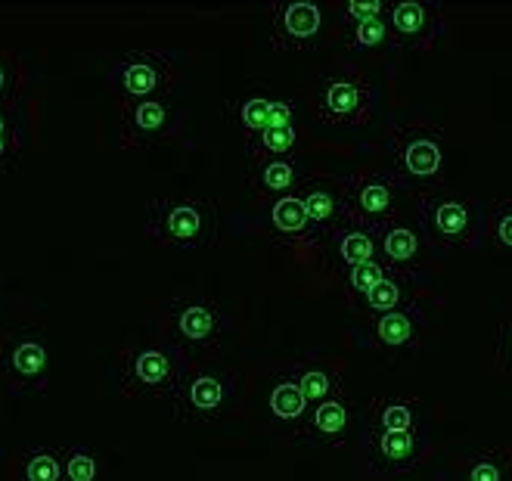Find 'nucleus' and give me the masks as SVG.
<instances>
[{"instance_id": "1", "label": "nucleus", "mask_w": 512, "mask_h": 481, "mask_svg": "<svg viewBox=\"0 0 512 481\" xmlns=\"http://www.w3.org/2000/svg\"><path fill=\"white\" fill-rule=\"evenodd\" d=\"M416 218H419V233H423V239L435 252L478 249L488 233V221L478 199L454 196L444 187L419 196Z\"/></svg>"}, {"instance_id": "2", "label": "nucleus", "mask_w": 512, "mask_h": 481, "mask_svg": "<svg viewBox=\"0 0 512 481\" xmlns=\"http://www.w3.org/2000/svg\"><path fill=\"white\" fill-rule=\"evenodd\" d=\"M444 134L441 128H404L391 143V180L416 196L444 187Z\"/></svg>"}, {"instance_id": "3", "label": "nucleus", "mask_w": 512, "mask_h": 481, "mask_svg": "<svg viewBox=\"0 0 512 481\" xmlns=\"http://www.w3.org/2000/svg\"><path fill=\"white\" fill-rule=\"evenodd\" d=\"M146 233L168 249H212L218 236V212L205 199L159 196L153 205V218L146 221Z\"/></svg>"}, {"instance_id": "4", "label": "nucleus", "mask_w": 512, "mask_h": 481, "mask_svg": "<svg viewBox=\"0 0 512 481\" xmlns=\"http://www.w3.org/2000/svg\"><path fill=\"white\" fill-rule=\"evenodd\" d=\"M171 404L184 426H215L233 404V379L227 370H184Z\"/></svg>"}, {"instance_id": "5", "label": "nucleus", "mask_w": 512, "mask_h": 481, "mask_svg": "<svg viewBox=\"0 0 512 481\" xmlns=\"http://www.w3.org/2000/svg\"><path fill=\"white\" fill-rule=\"evenodd\" d=\"M373 87L354 72H323L314 87V109L329 128H357L373 112Z\"/></svg>"}, {"instance_id": "6", "label": "nucleus", "mask_w": 512, "mask_h": 481, "mask_svg": "<svg viewBox=\"0 0 512 481\" xmlns=\"http://www.w3.org/2000/svg\"><path fill=\"white\" fill-rule=\"evenodd\" d=\"M360 432H364V466L376 478L404 475L423 463V457L429 454L426 426H416L410 432H373V429H360Z\"/></svg>"}, {"instance_id": "7", "label": "nucleus", "mask_w": 512, "mask_h": 481, "mask_svg": "<svg viewBox=\"0 0 512 481\" xmlns=\"http://www.w3.org/2000/svg\"><path fill=\"white\" fill-rule=\"evenodd\" d=\"M401 187L391 180L388 171H360L345 180V202H348V221L382 227L395 218V202Z\"/></svg>"}, {"instance_id": "8", "label": "nucleus", "mask_w": 512, "mask_h": 481, "mask_svg": "<svg viewBox=\"0 0 512 481\" xmlns=\"http://www.w3.org/2000/svg\"><path fill=\"white\" fill-rule=\"evenodd\" d=\"M184 364L162 348L140 345L128 354L125 364V388L131 395H156V398H171L174 388L184 376Z\"/></svg>"}, {"instance_id": "9", "label": "nucleus", "mask_w": 512, "mask_h": 481, "mask_svg": "<svg viewBox=\"0 0 512 481\" xmlns=\"http://www.w3.org/2000/svg\"><path fill=\"white\" fill-rule=\"evenodd\" d=\"M388 32L395 44L426 50L444 38V7L438 0H398L385 13Z\"/></svg>"}, {"instance_id": "10", "label": "nucleus", "mask_w": 512, "mask_h": 481, "mask_svg": "<svg viewBox=\"0 0 512 481\" xmlns=\"http://www.w3.org/2000/svg\"><path fill=\"white\" fill-rule=\"evenodd\" d=\"M115 87L125 100H153L165 97L171 87V63L162 53L137 50L125 56L115 69Z\"/></svg>"}, {"instance_id": "11", "label": "nucleus", "mask_w": 512, "mask_h": 481, "mask_svg": "<svg viewBox=\"0 0 512 481\" xmlns=\"http://www.w3.org/2000/svg\"><path fill=\"white\" fill-rule=\"evenodd\" d=\"M177 131V109L168 97L125 100L122 106V137L131 146H156Z\"/></svg>"}, {"instance_id": "12", "label": "nucleus", "mask_w": 512, "mask_h": 481, "mask_svg": "<svg viewBox=\"0 0 512 481\" xmlns=\"http://www.w3.org/2000/svg\"><path fill=\"white\" fill-rule=\"evenodd\" d=\"M323 35V13L308 0H283L274 7L270 41L277 50H314Z\"/></svg>"}, {"instance_id": "13", "label": "nucleus", "mask_w": 512, "mask_h": 481, "mask_svg": "<svg viewBox=\"0 0 512 481\" xmlns=\"http://www.w3.org/2000/svg\"><path fill=\"white\" fill-rule=\"evenodd\" d=\"M301 199V205H305V212L311 218V224L329 236L333 230H339L345 221H348V202H345V180L339 177H314L308 180L305 187H301L295 193Z\"/></svg>"}, {"instance_id": "14", "label": "nucleus", "mask_w": 512, "mask_h": 481, "mask_svg": "<svg viewBox=\"0 0 512 481\" xmlns=\"http://www.w3.org/2000/svg\"><path fill=\"white\" fill-rule=\"evenodd\" d=\"M426 252V239L416 227L391 218L379 227V258L388 270H401V274H416L419 261Z\"/></svg>"}, {"instance_id": "15", "label": "nucleus", "mask_w": 512, "mask_h": 481, "mask_svg": "<svg viewBox=\"0 0 512 481\" xmlns=\"http://www.w3.org/2000/svg\"><path fill=\"white\" fill-rule=\"evenodd\" d=\"M379 258V230L357 224V221H345L339 230L329 233V267H342L351 270L364 261Z\"/></svg>"}, {"instance_id": "16", "label": "nucleus", "mask_w": 512, "mask_h": 481, "mask_svg": "<svg viewBox=\"0 0 512 481\" xmlns=\"http://www.w3.org/2000/svg\"><path fill=\"white\" fill-rule=\"evenodd\" d=\"M423 308L416 302L398 311H385V314H373L370 333L376 339V345L398 351V348H413L419 342V329H423Z\"/></svg>"}, {"instance_id": "17", "label": "nucleus", "mask_w": 512, "mask_h": 481, "mask_svg": "<svg viewBox=\"0 0 512 481\" xmlns=\"http://www.w3.org/2000/svg\"><path fill=\"white\" fill-rule=\"evenodd\" d=\"M270 227H274V233L283 239V243H289V246L292 243L295 246H311V243H317V239L323 236L311 224L305 205H301V199L295 193L280 196L274 205H270Z\"/></svg>"}, {"instance_id": "18", "label": "nucleus", "mask_w": 512, "mask_h": 481, "mask_svg": "<svg viewBox=\"0 0 512 481\" xmlns=\"http://www.w3.org/2000/svg\"><path fill=\"white\" fill-rule=\"evenodd\" d=\"M0 364L13 385H35L47 376V348L38 339H16L7 345Z\"/></svg>"}, {"instance_id": "19", "label": "nucleus", "mask_w": 512, "mask_h": 481, "mask_svg": "<svg viewBox=\"0 0 512 481\" xmlns=\"http://www.w3.org/2000/svg\"><path fill=\"white\" fill-rule=\"evenodd\" d=\"M413 289H416V280L413 274H401V270H388V277L373 286L364 298H354L357 308L364 314H385V311H398V308H407L413 305Z\"/></svg>"}, {"instance_id": "20", "label": "nucleus", "mask_w": 512, "mask_h": 481, "mask_svg": "<svg viewBox=\"0 0 512 481\" xmlns=\"http://www.w3.org/2000/svg\"><path fill=\"white\" fill-rule=\"evenodd\" d=\"M174 323L180 339L190 342L193 348H215V342L221 339V314L205 302L184 305L177 311Z\"/></svg>"}, {"instance_id": "21", "label": "nucleus", "mask_w": 512, "mask_h": 481, "mask_svg": "<svg viewBox=\"0 0 512 481\" xmlns=\"http://www.w3.org/2000/svg\"><path fill=\"white\" fill-rule=\"evenodd\" d=\"M416 426H423L416 416V404L391 401V398H376L364 419V429H373V432H410Z\"/></svg>"}, {"instance_id": "22", "label": "nucleus", "mask_w": 512, "mask_h": 481, "mask_svg": "<svg viewBox=\"0 0 512 481\" xmlns=\"http://www.w3.org/2000/svg\"><path fill=\"white\" fill-rule=\"evenodd\" d=\"M295 388L305 395L308 404H323V401H333L342 392V373L326 367V364H314V367H301L292 376Z\"/></svg>"}, {"instance_id": "23", "label": "nucleus", "mask_w": 512, "mask_h": 481, "mask_svg": "<svg viewBox=\"0 0 512 481\" xmlns=\"http://www.w3.org/2000/svg\"><path fill=\"white\" fill-rule=\"evenodd\" d=\"M351 426V413L348 407L333 398V401H323V404H314V410L308 413V429L311 435H317L320 441H329V444H336L345 438Z\"/></svg>"}, {"instance_id": "24", "label": "nucleus", "mask_w": 512, "mask_h": 481, "mask_svg": "<svg viewBox=\"0 0 512 481\" xmlns=\"http://www.w3.org/2000/svg\"><path fill=\"white\" fill-rule=\"evenodd\" d=\"M463 481H512V450H481L466 463Z\"/></svg>"}, {"instance_id": "25", "label": "nucleus", "mask_w": 512, "mask_h": 481, "mask_svg": "<svg viewBox=\"0 0 512 481\" xmlns=\"http://www.w3.org/2000/svg\"><path fill=\"white\" fill-rule=\"evenodd\" d=\"M295 128H264L258 137H252L246 143L249 156L255 162H274V159H286L292 149H295Z\"/></svg>"}, {"instance_id": "26", "label": "nucleus", "mask_w": 512, "mask_h": 481, "mask_svg": "<svg viewBox=\"0 0 512 481\" xmlns=\"http://www.w3.org/2000/svg\"><path fill=\"white\" fill-rule=\"evenodd\" d=\"M295 165L289 159H274V162H258L255 171V187L267 196H289L295 187Z\"/></svg>"}, {"instance_id": "27", "label": "nucleus", "mask_w": 512, "mask_h": 481, "mask_svg": "<svg viewBox=\"0 0 512 481\" xmlns=\"http://www.w3.org/2000/svg\"><path fill=\"white\" fill-rule=\"evenodd\" d=\"M233 125L236 131L246 137V143L252 137H258L264 128H270V100L267 97H246L236 103V112H233Z\"/></svg>"}, {"instance_id": "28", "label": "nucleus", "mask_w": 512, "mask_h": 481, "mask_svg": "<svg viewBox=\"0 0 512 481\" xmlns=\"http://www.w3.org/2000/svg\"><path fill=\"white\" fill-rule=\"evenodd\" d=\"M308 407L311 404L305 401V395L298 392L292 379L280 382L274 392H270V413H274L277 419H283V423H298V419H305Z\"/></svg>"}, {"instance_id": "29", "label": "nucleus", "mask_w": 512, "mask_h": 481, "mask_svg": "<svg viewBox=\"0 0 512 481\" xmlns=\"http://www.w3.org/2000/svg\"><path fill=\"white\" fill-rule=\"evenodd\" d=\"M22 475H25V481H63V463H59L56 450L38 447L25 457Z\"/></svg>"}, {"instance_id": "30", "label": "nucleus", "mask_w": 512, "mask_h": 481, "mask_svg": "<svg viewBox=\"0 0 512 481\" xmlns=\"http://www.w3.org/2000/svg\"><path fill=\"white\" fill-rule=\"evenodd\" d=\"M59 463H63V481H97V457L84 447L63 450Z\"/></svg>"}, {"instance_id": "31", "label": "nucleus", "mask_w": 512, "mask_h": 481, "mask_svg": "<svg viewBox=\"0 0 512 481\" xmlns=\"http://www.w3.org/2000/svg\"><path fill=\"white\" fill-rule=\"evenodd\" d=\"M388 277V267L382 258H373V261H364L348 270V289L354 292V298H364L373 286H379L382 280Z\"/></svg>"}, {"instance_id": "32", "label": "nucleus", "mask_w": 512, "mask_h": 481, "mask_svg": "<svg viewBox=\"0 0 512 481\" xmlns=\"http://www.w3.org/2000/svg\"><path fill=\"white\" fill-rule=\"evenodd\" d=\"M385 41H391L385 16H373V19H364V22H351V44L354 47L370 50V47H382Z\"/></svg>"}, {"instance_id": "33", "label": "nucleus", "mask_w": 512, "mask_h": 481, "mask_svg": "<svg viewBox=\"0 0 512 481\" xmlns=\"http://www.w3.org/2000/svg\"><path fill=\"white\" fill-rule=\"evenodd\" d=\"M488 236L497 243V249L512 252V196L494 205V215L488 221Z\"/></svg>"}, {"instance_id": "34", "label": "nucleus", "mask_w": 512, "mask_h": 481, "mask_svg": "<svg viewBox=\"0 0 512 481\" xmlns=\"http://www.w3.org/2000/svg\"><path fill=\"white\" fill-rule=\"evenodd\" d=\"M494 357L497 367L512 376V308L503 314V320L497 323V336H494Z\"/></svg>"}, {"instance_id": "35", "label": "nucleus", "mask_w": 512, "mask_h": 481, "mask_svg": "<svg viewBox=\"0 0 512 481\" xmlns=\"http://www.w3.org/2000/svg\"><path fill=\"white\" fill-rule=\"evenodd\" d=\"M385 13H388L385 0H348V4H345V16L351 22H364V19L385 16Z\"/></svg>"}, {"instance_id": "36", "label": "nucleus", "mask_w": 512, "mask_h": 481, "mask_svg": "<svg viewBox=\"0 0 512 481\" xmlns=\"http://www.w3.org/2000/svg\"><path fill=\"white\" fill-rule=\"evenodd\" d=\"M16 84H19V72H16V63L0 53V103H10L13 94H16Z\"/></svg>"}, {"instance_id": "37", "label": "nucleus", "mask_w": 512, "mask_h": 481, "mask_svg": "<svg viewBox=\"0 0 512 481\" xmlns=\"http://www.w3.org/2000/svg\"><path fill=\"white\" fill-rule=\"evenodd\" d=\"M270 128H292V106L286 100H270Z\"/></svg>"}, {"instance_id": "38", "label": "nucleus", "mask_w": 512, "mask_h": 481, "mask_svg": "<svg viewBox=\"0 0 512 481\" xmlns=\"http://www.w3.org/2000/svg\"><path fill=\"white\" fill-rule=\"evenodd\" d=\"M13 153H16V143H13V137H0V171L10 168V162H13Z\"/></svg>"}, {"instance_id": "39", "label": "nucleus", "mask_w": 512, "mask_h": 481, "mask_svg": "<svg viewBox=\"0 0 512 481\" xmlns=\"http://www.w3.org/2000/svg\"><path fill=\"white\" fill-rule=\"evenodd\" d=\"M0 137H13V115L7 103H0Z\"/></svg>"}]
</instances>
